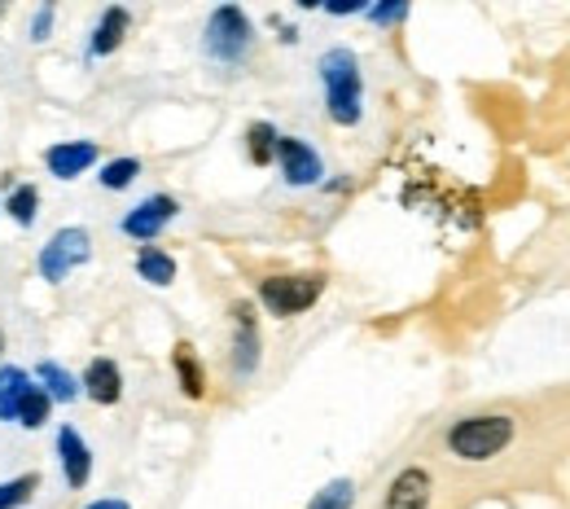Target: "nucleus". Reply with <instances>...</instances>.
<instances>
[{"label":"nucleus","mask_w":570,"mask_h":509,"mask_svg":"<svg viewBox=\"0 0 570 509\" xmlns=\"http://www.w3.org/2000/svg\"><path fill=\"white\" fill-rule=\"evenodd\" d=\"M321 79H325V101L334 124H356L360 119V62L352 49H330L321 58Z\"/></svg>","instance_id":"obj_1"},{"label":"nucleus","mask_w":570,"mask_h":509,"mask_svg":"<svg viewBox=\"0 0 570 509\" xmlns=\"http://www.w3.org/2000/svg\"><path fill=\"white\" fill-rule=\"evenodd\" d=\"M509 439H513V422L509 418H465V422L452 427L448 443L465 461H488V457H497Z\"/></svg>","instance_id":"obj_2"},{"label":"nucleus","mask_w":570,"mask_h":509,"mask_svg":"<svg viewBox=\"0 0 570 509\" xmlns=\"http://www.w3.org/2000/svg\"><path fill=\"white\" fill-rule=\"evenodd\" d=\"M207 53L215 62H242L250 53V18L237 4H219L207 22Z\"/></svg>","instance_id":"obj_3"},{"label":"nucleus","mask_w":570,"mask_h":509,"mask_svg":"<svg viewBox=\"0 0 570 509\" xmlns=\"http://www.w3.org/2000/svg\"><path fill=\"white\" fill-rule=\"evenodd\" d=\"M88 251H92V237L83 228H58L40 251V277L45 282H67L75 268L88 260Z\"/></svg>","instance_id":"obj_4"},{"label":"nucleus","mask_w":570,"mask_h":509,"mask_svg":"<svg viewBox=\"0 0 570 509\" xmlns=\"http://www.w3.org/2000/svg\"><path fill=\"white\" fill-rule=\"evenodd\" d=\"M321 291H325V277H268V282L259 286V298H264L268 312L294 316V312L312 307V303L321 298Z\"/></svg>","instance_id":"obj_5"},{"label":"nucleus","mask_w":570,"mask_h":509,"mask_svg":"<svg viewBox=\"0 0 570 509\" xmlns=\"http://www.w3.org/2000/svg\"><path fill=\"white\" fill-rule=\"evenodd\" d=\"M171 216H176V198L154 194V198H145L137 212H128V216H124V233L149 242V237H158V233L171 224Z\"/></svg>","instance_id":"obj_6"},{"label":"nucleus","mask_w":570,"mask_h":509,"mask_svg":"<svg viewBox=\"0 0 570 509\" xmlns=\"http://www.w3.org/2000/svg\"><path fill=\"white\" fill-rule=\"evenodd\" d=\"M277 158H282L285 167V180L289 185H316L321 180V158H316V149L303 146V141H294V137H282L277 141Z\"/></svg>","instance_id":"obj_7"},{"label":"nucleus","mask_w":570,"mask_h":509,"mask_svg":"<svg viewBox=\"0 0 570 509\" xmlns=\"http://www.w3.org/2000/svg\"><path fill=\"white\" fill-rule=\"evenodd\" d=\"M45 163H49V172L58 180H75L79 172H88L97 163V146L92 141H62V146H53L45 154Z\"/></svg>","instance_id":"obj_8"},{"label":"nucleus","mask_w":570,"mask_h":509,"mask_svg":"<svg viewBox=\"0 0 570 509\" xmlns=\"http://www.w3.org/2000/svg\"><path fill=\"white\" fill-rule=\"evenodd\" d=\"M58 457H62L67 483H71V488H83V483H88V474H92V452H88V443L75 435L71 427H62V431H58Z\"/></svg>","instance_id":"obj_9"},{"label":"nucleus","mask_w":570,"mask_h":509,"mask_svg":"<svg viewBox=\"0 0 570 509\" xmlns=\"http://www.w3.org/2000/svg\"><path fill=\"white\" fill-rule=\"evenodd\" d=\"M430 506V474L426 470H404L391 492H386V509H426Z\"/></svg>","instance_id":"obj_10"},{"label":"nucleus","mask_w":570,"mask_h":509,"mask_svg":"<svg viewBox=\"0 0 570 509\" xmlns=\"http://www.w3.org/2000/svg\"><path fill=\"white\" fill-rule=\"evenodd\" d=\"M124 36H128V9H106L101 13V22H97V31H92V40H88V53L92 58H106V53H115L119 45H124Z\"/></svg>","instance_id":"obj_11"},{"label":"nucleus","mask_w":570,"mask_h":509,"mask_svg":"<svg viewBox=\"0 0 570 509\" xmlns=\"http://www.w3.org/2000/svg\"><path fill=\"white\" fill-rule=\"evenodd\" d=\"M83 386H88V395L97 400V404H115L119 395H124V378H119V364L115 361H92L88 364V373H83Z\"/></svg>","instance_id":"obj_12"},{"label":"nucleus","mask_w":570,"mask_h":509,"mask_svg":"<svg viewBox=\"0 0 570 509\" xmlns=\"http://www.w3.org/2000/svg\"><path fill=\"white\" fill-rule=\"evenodd\" d=\"M237 343H233V364H237V373H250L255 361H259V334H255V316H250V307L242 303L237 312Z\"/></svg>","instance_id":"obj_13"},{"label":"nucleus","mask_w":570,"mask_h":509,"mask_svg":"<svg viewBox=\"0 0 570 509\" xmlns=\"http://www.w3.org/2000/svg\"><path fill=\"white\" fill-rule=\"evenodd\" d=\"M137 273H141L145 282H154V286H171L176 282V260L154 251V246H145L141 255H137Z\"/></svg>","instance_id":"obj_14"},{"label":"nucleus","mask_w":570,"mask_h":509,"mask_svg":"<svg viewBox=\"0 0 570 509\" xmlns=\"http://www.w3.org/2000/svg\"><path fill=\"white\" fill-rule=\"evenodd\" d=\"M27 386H31V378H27L22 369H0V418H4V422H13L18 400L27 395Z\"/></svg>","instance_id":"obj_15"},{"label":"nucleus","mask_w":570,"mask_h":509,"mask_svg":"<svg viewBox=\"0 0 570 509\" xmlns=\"http://www.w3.org/2000/svg\"><path fill=\"white\" fill-rule=\"evenodd\" d=\"M40 382H45V395L49 400H62V404H71L75 395H79V382H75L71 373L62 369V364L45 361L40 364Z\"/></svg>","instance_id":"obj_16"},{"label":"nucleus","mask_w":570,"mask_h":509,"mask_svg":"<svg viewBox=\"0 0 570 509\" xmlns=\"http://www.w3.org/2000/svg\"><path fill=\"white\" fill-rule=\"evenodd\" d=\"M49 395H45V386H27V395L18 400V413H13V422H22V427H45V418H49Z\"/></svg>","instance_id":"obj_17"},{"label":"nucleus","mask_w":570,"mask_h":509,"mask_svg":"<svg viewBox=\"0 0 570 509\" xmlns=\"http://www.w3.org/2000/svg\"><path fill=\"white\" fill-rule=\"evenodd\" d=\"M246 141H250V163H259V167H268L273 158H277V128L273 124H250V133H246Z\"/></svg>","instance_id":"obj_18"},{"label":"nucleus","mask_w":570,"mask_h":509,"mask_svg":"<svg viewBox=\"0 0 570 509\" xmlns=\"http://www.w3.org/2000/svg\"><path fill=\"white\" fill-rule=\"evenodd\" d=\"M176 369H180V386H185V395H203V369H198V361H194V348L189 343H180L176 348Z\"/></svg>","instance_id":"obj_19"},{"label":"nucleus","mask_w":570,"mask_h":509,"mask_svg":"<svg viewBox=\"0 0 570 509\" xmlns=\"http://www.w3.org/2000/svg\"><path fill=\"white\" fill-rule=\"evenodd\" d=\"M352 501H356V488H352L347 479H334L330 488H321V492L312 497L307 509H352Z\"/></svg>","instance_id":"obj_20"},{"label":"nucleus","mask_w":570,"mask_h":509,"mask_svg":"<svg viewBox=\"0 0 570 509\" xmlns=\"http://www.w3.org/2000/svg\"><path fill=\"white\" fill-rule=\"evenodd\" d=\"M36 207H40V194H36V185H18V189L9 194V216L18 219L22 228L36 219Z\"/></svg>","instance_id":"obj_21"},{"label":"nucleus","mask_w":570,"mask_h":509,"mask_svg":"<svg viewBox=\"0 0 570 509\" xmlns=\"http://www.w3.org/2000/svg\"><path fill=\"white\" fill-rule=\"evenodd\" d=\"M137 172H141V163H137V158H115V163H106V167H101V185H106V189H124V185H132V180H137Z\"/></svg>","instance_id":"obj_22"},{"label":"nucleus","mask_w":570,"mask_h":509,"mask_svg":"<svg viewBox=\"0 0 570 509\" xmlns=\"http://www.w3.org/2000/svg\"><path fill=\"white\" fill-rule=\"evenodd\" d=\"M36 488H40V479H36V474H22V479H13V483H0V509L27 506Z\"/></svg>","instance_id":"obj_23"},{"label":"nucleus","mask_w":570,"mask_h":509,"mask_svg":"<svg viewBox=\"0 0 570 509\" xmlns=\"http://www.w3.org/2000/svg\"><path fill=\"white\" fill-rule=\"evenodd\" d=\"M368 18L373 22H404L409 18V4H377V9H368Z\"/></svg>","instance_id":"obj_24"},{"label":"nucleus","mask_w":570,"mask_h":509,"mask_svg":"<svg viewBox=\"0 0 570 509\" xmlns=\"http://www.w3.org/2000/svg\"><path fill=\"white\" fill-rule=\"evenodd\" d=\"M49 27H53V4H45L31 22V40H49Z\"/></svg>","instance_id":"obj_25"},{"label":"nucleus","mask_w":570,"mask_h":509,"mask_svg":"<svg viewBox=\"0 0 570 509\" xmlns=\"http://www.w3.org/2000/svg\"><path fill=\"white\" fill-rule=\"evenodd\" d=\"M88 509H128V501H92Z\"/></svg>","instance_id":"obj_26"},{"label":"nucleus","mask_w":570,"mask_h":509,"mask_svg":"<svg viewBox=\"0 0 570 509\" xmlns=\"http://www.w3.org/2000/svg\"><path fill=\"white\" fill-rule=\"evenodd\" d=\"M0 348H4V339H0Z\"/></svg>","instance_id":"obj_27"}]
</instances>
